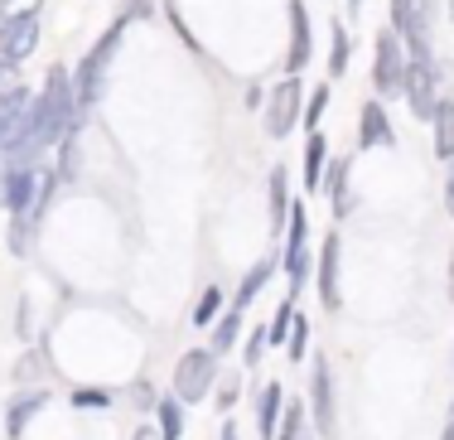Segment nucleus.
<instances>
[{
    "instance_id": "nucleus-36",
    "label": "nucleus",
    "mask_w": 454,
    "mask_h": 440,
    "mask_svg": "<svg viewBox=\"0 0 454 440\" xmlns=\"http://www.w3.org/2000/svg\"><path fill=\"white\" fill-rule=\"evenodd\" d=\"M136 440H169V436L160 431V426H140V431H136Z\"/></svg>"
},
{
    "instance_id": "nucleus-28",
    "label": "nucleus",
    "mask_w": 454,
    "mask_h": 440,
    "mask_svg": "<svg viewBox=\"0 0 454 440\" xmlns=\"http://www.w3.org/2000/svg\"><path fill=\"white\" fill-rule=\"evenodd\" d=\"M290 325H295V305L286 300V305H280L276 315H271V325H266V334H271V349H280V343L290 339Z\"/></svg>"
},
{
    "instance_id": "nucleus-31",
    "label": "nucleus",
    "mask_w": 454,
    "mask_h": 440,
    "mask_svg": "<svg viewBox=\"0 0 454 440\" xmlns=\"http://www.w3.org/2000/svg\"><path fill=\"white\" fill-rule=\"evenodd\" d=\"M324 106H329V88H315V98L305 102V116H300V122H305L309 131H315V126L324 122Z\"/></svg>"
},
{
    "instance_id": "nucleus-21",
    "label": "nucleus",
    "mask_w": 454,
    "mask_h": 440,
    "mask_svg": "<svg viewBox=\"0 0 454 440\" xmlns=\"http://www.w3.org/2000/svg\"><path fill=\"white\" fill-rule=\"evenodd\" d=\"M324 169H329V141L315 131L305 145V189H324Z\"/></svg>"
},
{
    "instance_id": "nucleus-26",
    "label": "nucleus",
    "mask_w": 454,
    "mask_h": 440,
    "mask_svg": "<svg viewBox=\"0 0 454 440\" xmlns=\"http://www.w3.org/2000/svg\"><path fill=\"white\" fill-rule=\"evenodd\" d=\"M305 353H309V319L295 315V325H290V339H286V358H290V363H305Z\"/></svg>"
},
{
    "instance_id": "nucleus-32",
    "label": "nucleus",
    "mask_w": 454,
    "mask_h": 440,
    "mask_svg": "<svg viewBox=\"0 0 454 440\" xmlns=\"http://www.w3.org/2000/svg\"><path fill=\"white\" fill-rule=\"evenodd\" d=\"M20 15H39V0H0V25H10Z\"/></svg>"
},
{
    "instance_id": "nucleus-23",
    "label": "nucleus",
    "mask_w": 454,
    "mask_h": 440,
    "mask_svg": "<svg viewBox=\"0 0 454 440\" xmlns=\"http://www.w3.org/2000/svg\"><path fill=\"white\" fill-rule=\"evenodd\" d=\"M353 59V44H348V29H343V20H333V49H329V78H343V68H348Z\"/></svg>"
},
{
    "instance_id": "nucleus-24",
    "label": "nucleus",
    "mask_w": 454,
    "mask_h": 440,
    "mask_svg": "<svg viewBox=\"0 0 454 440\" xmlns=\"http://www.w3.org/2000/svg\"><path fill=\"white\" fill-rule=\"evenodd\" d=\"M305 431H309L305 406L290 402V406H286V416H280V426H276V440H305Z\"/></svg>"
},
{
    "instance_id": "nucleus-4",
    "label": "nucleus",
    "mask_w": 454,
    "mask_h": 440,
    "mask_svg": "<svg viewBox=\"0 0 454 440\" xmlns=\"http://www.w3.org/2000/svg\"><path fill=\"white\" fill-rule=\"evenodd\" d=\"M305 238H309V213L305 203H290V218H286V281H290V300L305 291V276H309V252H305Z\"/></svg>"
},
{
    "instance_id": "nucleus-11",
    "label": "nucleus",
    "mask_w": 454,
    "mask_h": 440,
    "mask_svg": "<svg viewBox=\"0 0 454 440\" xmlns=\"http://www.w3.org/2000/svg\"><path fill=\"white\" fill-rule=\"evenodd\" d=\"M339 252H343V238L339 232H329L319 247V300H324V310H339Z\"/></svg>"
},
{
    "instance_id": "nucleus-10",
    "label": "nucleus",
    "mask_w": 454,
    "mask_h": 440,
    "mask_svg": "<svg viewBox=\"0 0 454 440\" xmlns=\"http://www.w3.org/2000/svg\"><path fill=\"white\" fill-rule=\"evenodd\" d=\"M348 179H353V155H343V160H329V169H324V194H329V208H333V218H343V213H353V189H348Z\"/></svg>"
},
{
    "instance_id": "nucleus-5",
    "label": "nucleus",
    "mask_w": 454,
    "mask_h": 440,
    "mask_svg": "<svg viewBox=\"0 0 454 440\" xmlns=\"http://www.w3.org/2000/svg\"><path fill=\"white\" fill-rule=\"evenodd\" d=\"M309 426H315L324 440L339 436V406H333V368H329V358L309 363Z\"/></svg>"
},
{
    "instance_id": "nucleus-17",
    "label": "nucleus",
    "mask_w": 454,
    "mask_h": 440,
    "mask_svg": "<svg viewBox=\"0 0 454 440\" xmlns=\"http://www.w3.org/2000/svg\"><path fill=\"white\" fill-rule=\"evenodd\" d=\"M271 276H276V256H266V262H256V266H252V271H247V276H242V286H237V295H232V305H237V310H252V300H256V295H262V286H266V281H271Z\"/></svg>"
},
{
    "instance_id": "nucleus-6",
    "label": "nucleus",
    "mask_w": 454,
    "mask_h": 440,
    "mask_svg": "<svg viewBox=\"0 0 454 440\" xmlns=\"http://www.w3.org/2000/svg\"><path fill=\"white\" fill-rule=\"evenodd\" d=\"M440 73H435V59H411L406 68V88L402 98L411 102V112L420 116V122H435V106H440Z\"/></svg>"
},
{
    "instance_id": "nucleus-25",
    "label": "nucleus",
    "mask_w": 454,
    "mask_h": 440,
    "mask_svg": "<svg viewBox=\"0 0 454 440\" xmlns=\"http://www.w3.org/2000/svg\"><path fill=\"white\" fill-rule=\"evenodd\" d=\"M218 310H223V291H218V286H208V291H203L199 295V305H193V325H199V329H208L213 325V319H218Z\"/></svg>"
},
{
    "instance_id": "nucleus-35",
    "label": "nucleus",
    "mask_w": 454,
    "mask_h": 440,
    "mask_svg": "<svg viewBox=\"0 0 454 440\" xmlns=\"http://www.w3.org/2000/svg\"><path fill=\"white\" fill-rule=\"evenodd\" d=\"M445 208H450V218H454V160H450V175H445Z\"/></svg>"
},
{
    "instance_id": "nucleus-8",
    "label": "nucleus",
    "mask_w": 454,
    "mask_h": 440,
    "mask_svg": "<svg viewBox=\"0 0 454 440\" xmlns=\"http://www.w3.org/2000/svg\"><path fill=\"white\" fill-rule=\"evenodd\" d=\"M44 175H49V169H39V165H10V169H0V208L25 213L29 203H35L39 185H44Z\"/></svg>"
},
{
    "instance_id": "nucleus-16",
    "label": "nucleus",
    "mask_w": 454,
    "mask_h": 440,
    "mask_svg": "<svg viewBox=\"0 0 454 440\" xmlns=\"http://www.w3.org/2000/svg\"><path fill=\"white\" fill-rule=\"evenodd\" d=\"M29 98H35V92L20 88V82H15L10 92H0V150L10 145V136H15V126H20V116H25Z\"/></svg>"
},
{
    "instance_id": "nucleus-37",
    "label": "nucleus",
    "mask_w": 454,
    "mask_h": 440,
    "mask_svg": "<svg viewBox=\"0 0 454 440\" xmlns=\"http://www.w3.org/2000/svg\"><path fill=\"white\" fill-rule=\"evenodd\" d=\"M440 440H454V406H450V421H445V436Z\"/></svg>"
},
{
    "instance_id": "nucleus-34",
    "label": "nucleus",
    "mask_w": 454,
    "mask_h": 440,
    "mask_svg": "<svg viewBox=\"0 0 454 440\" xmlns=\"http://www.w3.org/2000/svg\"><path fill=\"white\" fill-rule=\"evenodd\" d=\"M150 10H155V0H131L126 15H131V20H150Z\"/></svg>"
},
{
    "instance_id": "nucleus-39",
    "label": "nucleus",
    "mask_w": 454,
    "mask_h": 440,
    "mask_svg": "<svg viewBox=\"0 0 454 440\" xmlns=\"http://www.w3.org/2000/svg\"><path fill=\"white\" fill-rule=\"evenodd\" d=\"M450 300H454V252H450Z\"/></svg>"
},
{
    "instance_id": "nucleus-3",
    "label": "nucleus",
    "mask_w": 454,
    "mask_h": 440,
    "mask_svg": "<svg viewBox=\"0 0 454 440\" xmlns=\"http://www.w3.org/2000/svg\"><path fill=\"white\" fill-rule=\"evenodd\" d=\"M213 388H218V353L213 349H189L175 368V397L184 406L203 402Z\"/></svg>"
},
{
    "instance_id": "nucleus-12",
    "label": "nucleus",
    "mask_w": 454,
    "mask_h": 440,
    "mask_svg": "<svg viewBox=\"0 0 454 440\" xmlns=\"http://www.w3.org/2000/svg\"><path fill=\"white\" fill-rule=\"evenodd\" d=\"M315 53V39H309V15H305V0H290V53H286V68L300 73Z\"/></svg>"
},
{
    "instance_id": "nucleus-30",
    "label": "nucleus",
    "mask_w": 454,
    "mask_h": 440,
    "mask_svg": "<svg viewBox=\"0 0 454 440\" xmlns=\"http://www.w3.org/2000/svg\"><path fill=\"white\" fill-rule=\"evenodd\" d=\"M78 175V136H63L59 141V179Z\"/></svg>"
},
{
    "instance_id": "nucleus-2",
    "label": "nucleus",
    "mask_w": 454,
    "mask_h": 440,
    "mask_svg": "<svg viewBox=\"0 0 454 440\" xmlns=\"http://www.w3.org/2000/svg\"><path fill=\"white\" fill-rule=\"evenodd\" d=\"M406 68H411V59H406L402 35H396V29H382V35H377V49H372V88L382 92V98H402Z\"/></svg>"
},
{
    "instance_id": "nucleus-13",
    "label": "nucleus",
    "mask_w": 454,
    "mask_h": 440,
    "mask_svg": "<svg viewBox=\"0 0 454 440\" xmlns=\"http://www.w3.org/2000/svg\"><path fill=\"white\" fill-rule=\"evenodd\" d=\"M392 141H396V131H392V122H387L382 102H367L363 126H358V150H377V145H392Z\"/></svg>"
},
{
    "instance_id": "nucleus-14",
    "label": "nucleus",
    "mask_w": 454,
    "mask_h": 440,
    "mask_svg": "<svg viewBox=\"0 0 454 440\" xmlns=\"http://www.w3.org/2000/svg\"><path fill=\"white\" fill-rule=\"evenodd\" d=\"M280 416H286V388H280V382H266V388H262V402H256V436H262V440H276Z\"/></svg>"
},
{
    "instance_id": "nucleus-22",
    "label": "nucleus",
    "mask_w": 454,
    "mask_h": 440,
    "mask_svg": "<svg viewBox=\"0 0 454 440\" xmlns=\"http://www.w3.org/2000/svg\"><path fill=\"white\" fill-rule=\"evenodd\" d=\"M155 426L165 431L169 440L184 436V402L179 397H165V402H155Z\"/></svg>"
},
{
    "instance_id": "nucleus-18",
    "label": "nucleus",
    "mask_w": 454,
    "mask_h": 440,
    "mask_svg": "<svg viewBox=\"0 0 454 440\" xmlns=\"http://www.w3.org/2000/svg\"><path fill=\"white\" fill-rule=\"evenodd\" d=\"M242 319H247V310L227 305V315L213 319V343H208V349L213 353H232V343L242 339Z\"/></svg>"
},
{
    "instance_id": "nucleus-7",
    "label": "nucleus",
    "mask_w": 454,
    "mask_h": 440,
    "mask_svg": "<svg viewBox=\"0 0 454 440\" xmlns=\"http://www.w3.org/2000/svg\"><path fill=\"white\" fill-rule=\"evenodd\" d=\"M300 98H305V88H300V73H290L286 82H276L271 102H266V136H271V141H286V136L295 131V122H300Z\"/></svg>"
},
{
    "instance_id": "nucleus-19",
    "label": "nucleus",
    "mask_w": 454,
    "mask_h": 440,
    "mask_svg": "<svg viewBox=\"0 0 454 440\" xmlns=\"http://www.w3.org/2000/svg\"><path fill=\"white\" fill-rule=\"evenodd\" d=\"M266 199H271V223H276V232H286V218H290V185H286V169H271V179H266Z\"/></svg>"
},
{
    "instance_id": "nucleus-1",
    "label": "nucleus",
    "mask_w": 454,
    "mask_h": 440,
    "mask_svg": "<svg viewBox=\"0 0 454 440\" xmlns=\"http://www.w3.org/2000/svg\"><path fill=\"white\" fill-rule=\"evenodd\" d=\"M126 25H131V15H121L112 29H106L102 39L92 44V53L78 63V73H73V92H78V106L82 112H92L97 98H102V82H106V68H112V59H116V44H121V35H126Z\"/></svg>"
},
{
    "instance_id": "nucleus-20",
    "label": "nucleus",
    "mask_w": 454,
    "mask_h": 440,
    "mask_svg": "<svg viewBox=\"0 0 454 440\" xmlns=\"http://www.w3.org/2000/svg\"><path fill=\"white\" fill-rule=\"evenodd\" d=\"M435 155L440 160H454V98H440L435 106Z\"/></svg>"
},
{
    "instance_id": "nucleus-33",
    "label": "nucleus",
    "mask_w": 454,
    "mask_h": 440,
    "mask_svg": "<svg viewBox=\"0 0 454 440\" xmlns=\"http://www.w3.org/2000/svg\"><path fill=\"white\" fill-rule=\"evenodd\" d=\"M68 397H73V406H88V412L112 406V392H102V388H82V392H68Z\"/></svg>"
},
{
    "instance_id": "nucleus-29",
    "label": "nucleus",
    "mask_w": 454,
    "mask_h": 440,
    "mask_svg": "<svg viewBox=\"0 0 454 440\" xmlns=\"http://www.w3.org/2000/svg\"><path fill=\"white\" fill-rule=\"evenodd\" d=\"M213 402H218V412H232V406L242 402V373H227L218 382V392H213Z\"/></svg>"
},
{
    "instance_id": "nucleus-38",
    "label": "nucleus",
    "mask_w": 454,
    "mask_h": 440,
    "mask_svg": "<svg viewBox=\"0 0 454 440\" xmlns=\"http://www.w3.org/2000/svg\"><path fill=\"white\" fill-rule=\"evenodd\" d=\"M218 440H237V426H232V421H227V426H223V436H218Z\"/></svg>"
},
{
    "instance_id": "nucleus-15",
    "label": "nucleus",
    "mask_w": 454,
    "mask_h": 440,
    "mask_svg": "<svg viewBox=\"0 0 454 440\" xmlns=\"http://www.w3.org/2000/svg\"><path fill=\"white\" fill-rule=\"evenodd\" d=\"M44 402H49V392H44V388L20 392L15 402H10V412H5V436H10V440H20V436H25L29 416H39V412H44Z\"/></svg>"
},
{
    "instance_id": "nucleus-27",
    "label": "nucleus",
    "mask_w": 454,
    "mask_h": 440,
    "mask_svg": "<svg viewBox=\"0 0 454 440\" xmlns=\"http://www.w3.org/2000/svg\"><path fill=\"white\" fill-rule=\"evenodd\" d=\"M266 349H271V334H266V325H256L252 334H247V343H242V363H247V368H256V363L266 358Z\"/></svg>"
},
{
    "instance_id": "nucleus-9",
    "label": "nucleus",
    "mask_w": 454,
    "mask_h": 440,
    "mask_svg": "<svg viewBox=\"0 0 454 440\" xmlns=\"http://www.w3.org/2000/svg\"><path fill=\"white\" fill-rule=\"evenodd\" d=\"M39 49V15H20L10 25H0V59L5 63H25Z\"/></svg>"
}]
</instances>
